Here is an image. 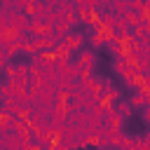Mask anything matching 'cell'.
Instances as JSON below:
<instances>
[{"mask_svg": "<svg viewBox=\"0 0 150 150\" xmlns=\"http://www.w3.org/2000/svg\"><path fill=\"white\" fill-rule=\"evenodd\" d=\"M5 98H14V94H12V84H9V80L0 84V101H5Z\"/></svg>", "mask_w": 150, "mask_h": 150, "instance_id": "cell-9", "label": "cell"}, {"mask_svg": "<svg viewBox=\"0 0 150 150\" xmlns=\"http://www.w3.org/2000/svg\"><path fill=\"white\" fill-rule=\"evenodd\" d=\"M63 42L75 52V49H80V47L84 45V35H82V33H73V30H68V33L63 35Z\"/></svg>", "mask_w": 150, "mask_h": 150, "instance_id": "cell-5", "label": "cell"}, {"mask_svg": "<svg viewBox=\"0 0 150 150\" xmlns=\"http://www.w3.org/2000/svg\"><path fill=\"white\" fill-rule=\"evenodd\" d=\"M120 148H134V136H127V134L122 131V136H120Z\"/></svg>", "mask_w": 150, "mask_h": 150, "instance_id": "cell-10", "label": "cell"}, {"mask_svg": "<svg viewBox=\"0 0 150 150\" xmlns=\"http://www.w3.org/2000/svg\"><path fill=\"white\" fill-rule=\"evenodd\" d=\"M110 9L115 14H124L129 9V0H110Z\"/></svg>", "mask_w": 150, "mask_h": 150, "instance_id": "cell-8", "label": "cell"}, {"mask_svg": "<svg viewBox=\"0 0 150 150\" xmlns=\"http://www.w3.org/2000/svg\"><path fill=\"white\" fill-rule=\"evenodd\" d=\"M103 47L110 52V56H124V52H127V45L122 40H117V38H110Z\"/></svg>", "mask_w": 150, "mask_h": 150, "instance_id": "cell-4", "label": "cell"}, {"mask_svg": "<svg viewBox=\"0 0 150 150\" xmlns=\"http://www.w3.org/2000/svg\"><path fill=\"white\" fill-rule=\"evenodd\" d=\"M68 120V108L61 103V105H52V115H49V122L54 127H63Z\"/></svg>", "mask_w": 150, "mask_h": 150, "instance_id": "cell-2", "label": "cell"}, {"mask_svg": "<svg viewBox=\"0 0 150 150\" xmlns=\"http://www.w3.org/2000/svg\"><path fill=\"white\" fill-rule=\"evenodd\" d=\"M122 16L127 19V23H129V28H134V26H138V23L143 21V14H141V12H136V9H131V7H129V9H127V12L122 14Z\"/></svg>", "mask_w": 150, "mask_h": 150, "instance_id": "cell-7", "label": "cell"}, {"mask_svg": "<svg viewBox=\"0 0 150 150\" xmlns=\"http://www.w3.org/2000/svg\"><path fill=\"white\" fill-rule=\"evenodd\" d=\"M145 138H148V141H150V131H148V134H145Z\"/></svg>", "mask_w": 150, "mask_h": 150, "instance_id": "cell-11", "label": "cell"}, {"mask_svg": "<svg viewBox=\"0 0 150 150\" xmlns=\"http://www.w3.org/2000/svg\"><path fill=\"white\" fill-rule=\"evenodd\" d=\"M73 49L63 42V40H56V45H54V56L59 59V61H73Z\"/></svg>", "mask_w": 150, "mask_h": 150, "instance_id": "cell-3", "label": "cell"}, {"mask_svg": "<svg viewBox=\"0 0 150 150\" xmlns=\"http://www.w3.org/2000/svg\"><path fill=\"white\" fill-rule=\"evenodd\" d=\"M75 66H77L80 75L94 73V68H96V56H94V52H80V54L75 56Z\"/></svg>", "mask_w": 150, "mask_h": 150, "instance_id": "cell-1", "label": "cell"}, {"mask_svg": "<svg viewBox=\"0 0 150 150\" xmlns=\"http://www.w3.org/2000/svg\"><path fill=\"white\" fill-rule=\"evenodd\" d=\"M112 108H115V110H117V112H120V115H122L124 120H129V117L134 115V112H131V110H134V105H131L129 101H122V98H117Z\"/></svg>", "mask_w": 150, "mask_h": 150, "instance_id": "cell-6", "label": "cell"}]
</instances>
